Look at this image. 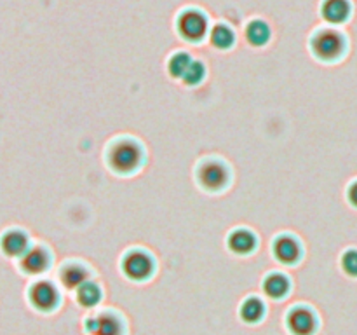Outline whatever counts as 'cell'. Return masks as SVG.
<instances>
[{
    "label": "cell",
    "instance_id": "4fadbf2b",
    "mask_svg": "<svg viewBox=\"0 0 357 335\" xmlns=\"http://www.w3.org/2000/svg\"><path fill=\"white\" fill-rule=\"evenodd\" d=\"M274 253L275 257H278L281 262H284V264H293V262L298 260L300 248L295 239H291V237L288 236H282L275 241Z\"/></svg>",
    "mask_w": 357,
    "mask_h": 335
},
{
    "label": "cell",
    "instance_id": "6da1fadb",
    "mask_svg": "<svg viewBox=\"0 0 357 335\" xmlns=\"http://www.w3.org/2000/svg\"><path fill=\"white\" fill-rule=\"evenodd\" d=\"M310 49L323 61H333L344 56L347 38L337 28H319L310 37Z\"/></svg>",
    "mask_w": 357,
    "mask_h": 335
},
{
    "label": "cell",
    "instance_id": "603a6c76",
    "mask_svg": "<svg viewBox=\"0 0 357 335\" xmlns=\"http://www.w3.org/2000/svg\"><path fill=\"white\" fill-rule=\"evenodd\" d=\"M347 198H349V202H351L354 208H357V180L351 185V187H349Z\"/></svg>",
    "mask_w": 357,
    "mask_h": 335
},
{
    "label": "cell",
    "instance_id": "8992f818",
    "mask_svg": "<svg viewBox=\"0 0 357 335\" xmlns=\"http://www.w3.org/2000/svg\"><path fill=\"white\" fill-rule=\"evenodd\" d=\"M288 327L295 335H310L316 330V316L305 307H296L288 314Z\"/></svg>",
    "mask_w": 357,
    "mask_h": 335
},
{
    "label": "cell",
    "instance_id": "30bf717a",
    "mask_svg": "<svg viewBox=\"0 0 357 335\" xmlns=\"http://www.w3.org/2000/svg\"><path fill=\"white\" fill-rule=\"evenodd\" d=\"M244 35H246V40L250 42L255 47H261V45L267 44L272 37L271 27L265 23L264 20H253L246 24V30H244Z\"/></svg>",
    "mask_w": 357,
    "mask_h": 335
},
{
    "label": "cell",
    "instance_id": "7402d4cb",
    "mask_svg": "<svg viewBox=\"0 0 357 335\" xmlns=\"http://www.w3.org/2000/svg\"><path fill=\"white\" fill-rule=\"evenodd\" d=\"M342 267L352 278H357V250H349L342 257Z\"/></svg>",
    "mask_w": 357,
    "mask_h": 335
},
{
    "label": "cell",
    "instance_id": "3957f363",
    "mask_svg": "<svg viewBox=\"0 0 357 335\" xmlns=\"http://www.w3.org/2000/svg\"><path fill=\"white\" fill-rule=\"evenodd\" d=\"M108 161H110L112 168L117 171H131L142 161V150L131 140H121V142L114 143L108 152Z\"/></svg>",
    "mask_w": 357,
    "mask_h": 335
},
{
    "label": "cell",
    "instance_id": "52a82bcc",
    "mask_svg": "<svg viewBox=\"0 0 357 335\" xmlns=\"http://www.w3.org/2000/svg\"><path fill=\"white\" fill-rule=\"evenodd\" d=\"M30 300L35 307L42 311H49L56 306L58 302V293H56L54 286L51 283H35L30 290Z\"/></svg>",
    "mask_w": 357,
    "mask_h": 335
},
{
    "label": "cell",
    "instance_id": "ac0fdd59",
    "mask_svg": "<svg viewBox=\"0 0 357 335\" xmlns=\"http://www.w3.org/2000/svg\"><path fill=\"white\" fill-rule=\"evenodd\" d=\"M86 271L80 265H66L61 271V281L66 288H79L86 283Z\"/></svg>",
    "mask_w": 357,
    "mask_h": 335
},
{
    "label": "cell",
    "instance_id": "ba28073f",
    "mask_svg": "<svg viewBox=\"0 0 357 335\" xmlns=\"http://www.w3.org/2000/svg\"><path fill=\"white\" fill-rule=\"evenodd\" d=\"M199 181L209 191H218L225 185L227 171L218 163H206L199 170Z\"/></svg>",
    "mask_w": 357,
    "mask_h": 335
},
{
    "label": "cell",
    "instance_id": "d6986e66",
    "mask_svg": "<svg viewBox=\"0 0 357 335\" xmlns=\"http://www.w3.org/2000/svg\"><path fill=\"white\" fill-rule=\"evenodd\" d=\"M100 297H101L100 288H98L94 283L86 281L77 288V300H79L82 306H87V307L94 306V304L100 302Z\"/></svg>",
    "mask_w": 357,
    "mask_h": 335
},
{
    "label": "cell",
    "instance_id": "44dd1931",
    "mask_svg": "<svg viewBox=\"0 0 357 335\" xmlns=\"http://www.w3.org/2000/svg\"><path fill=\"white\" fill-rule=\"evenodd\" d=\"M206 75V68L201 61H192V65L188 66L187 73L183 75V82L188 84V86H195V84L201 82Z\"/></svg>",
    "mask_w": 357,
    "mask_h": 335
},
{
    "label": "cell",
    "instance_id": "5b68a950",
    "mask_svg": "<svg viewBox=\"0 0 357 335\" xmlns=\"http://www.w3.org/2000/svg\"><path fill=\"white\" fill-rule=\"evenodd\" d=\"M122 269H124L126 274L131 279H145L152 274L153 264L150 260V257L143 251H131V253L126 255L124 262H122Z\"/></svg>",
    "mask_w": 357,
    "mask_h": 335
},
{
    "label": "cell",
    "instance_id": "7a4b0ae2",
    "mask_svg": "<svg viewBox=\"0 0 357 335\" xmlns=\"http://www.w3.org/2000/svg\"><path fill=\"white\" fill-rule=\"evenodd\" d=\"M178 34L188 42H201L208 35V17L199 9H185L176 21Z\"/></svg>",
    "mask_w": 357,
    "mask_h": 335
},
{
    "label": "cell",
    "instance_id": "277c9868",
    "mask_svg": "<svg viewBox=\"0 0 357 335\" xmlns=\"http://www.w3.org/2000/svg\"><path fill=\"white\" fill-rule=\"evenodd\" d=\"M321 16L326 23L333 24V27L347 23L352 16L351 0H323L321 2Z\"/></svg>",
    "mask_w": 357,
    "mask_h": 335
},
{
    "label": "cell",
    "instance_id": "2e32d148",
    "mask_svg": "<svg viewBox=\"0 0 357 335\" xmlns=\"http://www.w3.org/2000/svg\"><path fill=\"white\" fill-rule=\"evenodd\" d=\"M192 61L194 59L190 58V54L188 52H174L173 56L169 58V63H167V70H169V73L173 77H176V79H183V75L187 73L188 66L192 65Z\"/></svg>",
    "mask_w": 357,
    "mask_h": 335
},
{
    "label": "cell",
    "instance_id": "8fae6325",
    "mask_svg": "<svg viewBox=\"0 0 357 335\" xmlns=\"http://www.w3.org/2000/svg\"><path fill=\"white\" fill-rule=\"evenodd\" d=\"M49 264V257L42 248H31V250L24 251L23 258H21V267L30 274H38L44 271Z\"/></svg>",
    "mask_w": 357,
    "mask_h": 335
},
{
    "label": "cell",
    "instance_id": "e0dca14e",
    "mask_svg": "<svg viewBox=\"0 0 357 335\" xmlns=\"http://www.w3.org/2000/svg\"><path fill=\"white\" fill-rule=\"evenodd\" d=\"M289 288L288 279L282 274H271L264 283V290L268 297L272 299H279V297L284 295Z\"/></svg>",
    "mask_w": 357,
    "mask_h": 335
},
{
    "label": "cell",
    "instance_id": "9a60e30c",
    "mask_svg": "<svg viewBox=\"0 0 357 335\" xmlns=\"http://www.w3.org/2000/svg\"><path fill=\"white\" fill-rule=\"evenodd\" d=\"M255 244H257L255 236L248 232V230H236L229 237V248L236 251V253H250L255 248Z\"/></svg>",
    "mask_w": 357,
    "mask_h": 335
},
{
    "label": "cell",
    "instance_id": "ffe728a7",
    "mask_svg": "<svg viewBox=\"0 0 357 335\" xmlns=\"http://www.w3.org/2000/svg\"><path fill=\"white\" fill-rule=\"evenodd\" d=\"M264 316V304L260 302L258 299H248L244 300V304L241 306V318L248 323H255L260 318Z\"/></svg>",
    "mask_w": 357,
    "mask_h": 335
},
{
    "label": "cell",
    "instance_id": "5bb4252c",
    "mask_svg": "<svg viewBox=\"0 0 357 335\" xmlns=\"http://www.w3.org/2000/svg\"><path fill=\"white\" fill-rule=\"evenodd\" d=\"M28 246V239L20 230H9L2 237V250L7 255H24Z\"/></svg>",
    "mask_w": 357,
    "mask_h": 335
},
{
    "label": "cell",
    "instance_id": "9c48e42d",
    "mask_svg": "<svg viewBox=\"0 0 357 335\" xmlns=\"http://www.w3.org/2000/svg\"><path fill=\"white\" fill-rule=\"evenodd\" d=\"M87 330L93 335H121L122 334V325L114 314H98L96 318L87 320Z\"/></svg>",
    "mask_w": 357,
    "mask_h": 335
},
{
    "label": "cell",
    "instance_id": "7c38bea8",
    "mask_svg": "<svg viewBox=\"0 0 357 335\" xmlns=\"http://www.w3.org/2000/svg\"><path fill=\"white\" fill-rule=\"evenodd\" d=\"M209 42H211L213 47L227 51L236 44V34L229 24L218 23L209 30Z\"/></svg>",
    "mask_w": 357,
    "mask_h": 335
}]
</instances>
